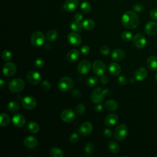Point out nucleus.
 <instances>
[{
  "instance_id": "f03ea898",
  "label": "nucleus",
  "mask_w": 157,
  "mask_h": 157,
  "mask_svg": "<svg viewBox=\"0 0 157 157\" xmlns=\"http://www.w3.org/2000/svg\"><path fill=\"white\" fill-rule=\"evenodd\" d=\"M110 91L109 89L103 90L101 88H96L93 90L91 94V99L93 103L98 104L102 102L104 97L110 94Z\"/></svg>"
},
{
  "instance_id": "e433bc0d",
  "label": "nucleus",
  "mask_w": 157,
  "mask_h": 157,
  "mask_svg": "<svg viewBox=\"0 0 157 157\" xmlns=\"http://www.w3.org/2000/svg\"><path fill=\"white\" fill-rule=\"evenodd\" d=\"M121 39L123 40H124V41H129L132 38V33L131 32H129L128 31H123L121 33Z\"/></svg>"
},
{
  "instance_id": "7c9ffc66",
  "label": "nucleus",
  "mask_w": 157,
  "mask_h": 157,
  "mask_svg": "<svg viewBox=\"0 0 157 157\" xmlns=\"http://www.w3.org/2000/svg\"><path fill=\"white\" fill-rule=\"evenodd\" d=\"M28 129L31 133H37L39 131V126L37 123L31 121L28 124Z\"/></svg>"
},
{
  "instance_id": "603ef678",
  "label": "nucleus",
  "mask_w": 157,
  "mask_h": 157,
  "mask_svg": "<svg viewBox=\"0 0 157 157\" xmlns=\"http://www.w3.org/2000/svg\"><path fill=\"white\" fill-rule=\"evenodd\" d=\"M109 82V78L107 76L105 75H102L101 78V82L102 83V84H106L107 83Z\"/></svg>"
},
{
  "instance_id": "c9c22d12",
  "label": "nucleus",
  "mask_w": 157,
  "mask_h": 157,
  "mask_svg": "<svg viewBox=\"0 0 157 157\" xmlns=\"http://www.w3.org/2000/svg\"><path fill=\"white\" fill-rule=\"evenodd\" d=\"M80 9H81V10L83 13H89L91 11V4H90L89 2H88V1H83L81 4Z\"/></svg>"
},
{
  "instance_id": "ddd939ff",
  "label": "nucleus",
  "mask_w": 157,
  "mask_h": 157,
  "mask_svg": "<svg viewBox=\"0 0 157 157\" xmlns=\"http://www.w3.org/2000/svg\"><path fill=\"white\" fill-rule=\"evenodd\" d=\"M75 115L74 112L70 109L64 110L61 114V118L62 120L65 123H71L75 118Z\"/></svg>"
},
{
  "instance_id": "9d476101",
  "label": "nucleus",
  "mask_w": 157,
  "mask_h": 157,
  "mask_svg": "<svg viewBox=\"0 0 157 157\" xmlns=\"http://www.w3.org/2000/svg\"><path fill=\"white\" fill-rule=\"evenodd\" d=\"M17 71L16 65L12 62H7L6 63L2 68L3 74L6 77L13 76Z\"/></svg>"
},
{
  "instance_id": "412c9836",
  "label": "nucleus",
  "mask_w": 157,
  "mask_h": 157,
  "mask_svg": "<svg viewBox=\"0 0 157 157\" xmlns=\"http://www.w3.org/2000/svg\"><path fill=\"white\" fill-rule=\"evenodd\" d=\"M79 0H66L64 4V9L67 12L74 11L78 6Z\"/></svg>"
},
{
  "instance_id": "5701e85b",
  "label": "nucleus",
  "mask_w": 157,
  "mask_h": 157,
  "mask_svg": "<svg viewBox=\"0 0 157 157\" xmlns=\"http://www.w3.org/2000/svg\"><path fill=\"white\" fill-rule=\"evenodd\" d=\"M112 58L115 61H121L125 56V52L121 48H116L112 53Z\"/></svg>"
},
{
  "instance_id": "9b49d317",
  "label": "nucleus",
  "mask_w": 157,
  "mask_h": 157,
  "mask_svg": "<svg viewBox=\"0 0 157 157\" xmlns=\"http://www.w3.org/2000/svg\"><path fill=\"white\" fill-rule=\"evenodd\" d=\"M26 78L29 83L34 85L38 84L40 82L42 77L40 73L38 72L35 71H31L27 74Z\"/></svg>"
},
{
  "instance_id": "6ab92c4d",
  "label": "nucleus",
  "mask_w": 157,
  "mask_h": 157,
  "mask_svg": "<svg viewBox=\"0 0 157 157\" xmlns=\"http://www.w3.org/2000/svg\"><path fill=\"white\" fill-rule=\"evenodd\" d=\"M109 74L113 76L118 75L121 71V67L120 65L117 63H111L108 67Z\"/></svg>"
},
{
  "instance_id": "f704fd0d",
  "label": "nucleus",
  "mask_w": 157,
  "mask_h": 157,
  "mask_svg": "<svg viewBox=\"0 0 157 157\" xmlns=\"http://www.w3.org/2000/svg\"><path fill=\"white\" fill-rule=\"evenodd\" d=\"M82 28H83L82 23H81L80 21H77L74 20L71 24V29L74 31H76V32L80 31Z\"/></svg>"
},
{
  "instance_id": "72a5a7b5",
  "label": "nucleus",
  "mask_w": 157,
  "mask_h": 157,
  "mask_svg": "<svg viewBox=\"0 0 157 157\" xmlns=\"http://www.w3.org/2000/svg\"><path fill=\"white\" fill-rule=\"evenodd\" d=\"M109 148L111 153L113 154H116L118 152L120 147L119 145L115 141H110L109 144Z\"/></svg>"
},
{
  "instance_id": "3c124183",
  "label": "nucleus",
  "mask_w": 157,
  "mask_h": 157,
  "mask_svg": "<svg viewBox=\"0 0 157 157\" xmlns=\"http://www.w3.org/2000/svg\"><path fill=\"white\" fill-rule=\"evenodd\" d=\"M104 135L106 137H111L112 136V131L109 129H105L104 131Z\"/></svg>"
},
{
  "instance_id": "c85d7f7f",
  "label": "nucleus",
  "mask_w": 157,
  "mask_h": 157,
  "mask_svg": "<svg viewBox=\"0 0 157 157\" xmlns=\"http://www.w3.org/2000/svg\"><path fill=\"white\" fill-rule=\"evenodd\" d=\"M94 21L91 19H86L82 22L83 28L85 30H91L94 27Z\"/></svg>"
},
{
  "instance_id": "49530a36",
  "label": "nucleus",
  "mask_w": 157,
  "mask_h": 157,
  "mask_svg": "<svg viewBox=\"0 0 157 157\" xmlns=\"http://www.w3.org/2000/svg\"><path fill=\"white\" fill-rule=\"evenodd\" d=\"M90 48L88 45H83L80 48V52L83 55H87L90 53Z\"/></svg>"
},
{
  "instance_id": "58836bf2",
  "label": "nucleus",
  "mask_w": 157,
  "mask_h": 157,
  "mask_svg": "<svg viewBox=\"0 0 157 157\" xmlns=\"http://www.w3.org/2000/svg\"><path fill=\"white\" fill-rule=\"evenodd\" d=\"M84 150L87 155H91L94 151V145H93L92 143L88 142L85 146Z\"/></svg>"
},
{
  "instance_id": "39448f33",
  "label": "nucleus",
  "mask_w": 157,
  "mask_h": 157,
  "mask_svg": "<svg viewBox=\"0 0 157 157\" xmlns=\"http://www.w3.org/2000/svg\"><path fill=\"white\" fill-rule=\"evenodd\" d=\"M45 41L44 34L39 31L34 32L31 36V42L33 45L39 47L42 45Z\"/></svg>"
},
{
  "instance_id": "13d9d810",
  "label": "nucleus",
  "mask_w": 157,
  "mask_h": 157,
  "mask_svg": "<svg viewBox=\"0 0 157 157\" xmlns=\"http://www.w3.org/2000/svg\"><path fill=\"white\" fill-rule=\"evenodd\" d=\"M130 82H131V83H133V82H134V80H132V78H131V80H130Z\"/></svg>"
},
{
  "instance_id": "393cba45",
  "label": "nucleus",
  "mask_w": 157,
  "mask_h": 157,
  "mask_svg": "<svg viewBox=\"0 0 157 157\" xmlns=\"http://www.w3.org/2000/svg\"><path fill=\"white\" fill-rule=\"evenodd\" d=\"M79 56H80V53L78 50L76 49H72L68 52L67 55V59L69 61L73 63V62H75L78 59Z\"/></svg>"
},
{
  "instance_id": "a18cd8bd",
  "label": "nucleus",
  "mask_w": 157,
  "mask_h": 157,
  "mask_svg": "<svg viewBox=\"0 0 157 157\" xmlns=\"http://www.w3.org/2000/svg\"><path fill=\"white\" fill-rule=\"evenodd\" d=\"M118 82L121 85H126L127 84V79L123 75H120L118 78Z\"/></svg>"
},
{
  "instance_id": "cd10ccee",
  "label": "nucleus",
  "mask_w": 157,
  "mask_h": 157,
  "mask_svg": "<svg viewBox=\"0 0 157 157\" xmlns=\"http://www.w3.org/2000/svg\"><path fill=\"white\" fill-rule=\"evenodd\" d=\"M49 154L52 157H63L64 154L62 150L58 147H53L49 151Z\"/></svg>"
},
{
  "instance_id": "c756f323",
  "label": "nucleus",
  "mask_w": 157,
  "mask_h": 157,
  "mask_svg": "<svg viewBox=\"0 0 157 157\" xmlns=\"http://www.w3.org/2000/svg\"><path fill=\"white\" fill-rule=\"evenodd\" d=\"M58 32L55 29H51L48 31L46 34V39L49 42H53L58 37Z\"/></svg>"
},
{
  "instance_id": "f8f14e48",
  "label": "nucleus",
  "mask_w": 157,
  "mask_h": 157,
  "mask_svg": "<svg viewBox=\"0 0 157 157\" xmlns=\"http://www.w3.org/2000/svg\"><path fill=\"white\" fill-rule=\"evenodd\" d=\"M91 63L88 60L81 61L77 66V71L79 74L85 75L88 74L91 69Z\"/></svg>"
},
{
  "instance_id": "a211bd4d",
  "label": "nucleus",
  "mask_w": 157,
  "mask_h": 157,
  "mask_svg": "<svg viewBox=\"0 0 157 157\" xmlns=\"http://www.w3.org/2000/svg\"><path fill=\"white\" fill-rule=\"evenodd\" d=\"M134 77L137 81L144 80L148 75L147 69L144 67H138L134 72Z\"/></svg>"
},
{
  "instance_id": "1a4fd4ad",
  "label": "nucleus",
  "mask_w": 157,
  "mask_h": 157,
  "mask_svg": "<svg viewBox=\"0 0 157 157\" xmlns=\"http://www.w3.org/2000/svg\"><path fill=\"white\" fill-rule=\"evenodd\" d=\"M22 106L26 110H33L36 106V101L31 96H26L21 100Z\"/></svg>"
},
{
  "instance_id": "4c0bfd02",
  "label": "nucleus",
  "mask_w": 157,
  "mask_h": 157,
  "mask_svg": "<svg viewBox=\"0 0 157 157\" xmlns=\"http://www.w3.org/2000/svg\"><path fill=\"white\" fill-rule=\"evenodd\" d=\"M2 58L4 61H9L12 59V54L10 51H9L7 50H5L2 53Z\"/></svg>"
},
{
  "instance_id": "f257e3e1",
  "label": "nucleus",
  "mask_w": 157,
  "mask_h": 157,
  "mask_svg": "<svg viewBox=\"0 0 157 157\" xmlns=\"http://www.w3.org/2000/svg\"><path fill=\"white\" fill-rule=\"evenodd\" d=\"M121 23L128 29H134L139 23V18L136 12L128 10L122 15Z\"/></svg>"
},
{
  "instance_id": "f3484780",
  "label": "nucleus",
  "mask_w": 157,
  "mask_h": 157,
  "mask_svg": "<svg viewBox=\"0 0 157 157\" xmlns=\"http://www.w3.org/2000/svg\"><path fill=\"white\" fill-rule=\"evenodd\" d=\"M12 121L13 124L17 128L23 127L26 123L25 117L21 114H18V113L15 114V115L13 116Z\"/></svg>"
},
{
  "instance_id": "864d4df0",
  "label": "nucleus",
  "mask_w": 157,
  "mask_h": 157,
  "mask_svg": "<svg viewBox=\"0 0 157 157\" xmlns=\"http://www.w3.org/2000/svg\"><path fill=\"white\" fill-rule=\"evenodd\" d=\"M134 10L136 11V12H140L142 10V6H140V4H136L134 6Z\"/></svg>"
},
{
  "instance_id": "c03bdc74",
  "label": "nucleus",
  "mask_w": 157,
  "mask_h": 157,
  "mask_svg": "<svg viewBox=\"0 0 157 157\" xmlns=\"http://www.w3.org/2000/svg\"><path fill=\"white\" fill-rule=\"evenodd\" d=\"M41 87L45 91H48L51 88V84L48 80H44L41 83Z\"/></svg>"
},
{
  "instance_id": "dca6fc26",
  "label": "nucleus",
  "mask_w": 157,
  "mask_h": 157,
  "mask_svg": "<svg viewBox=\"0 0 157 157\" xmlns=\"http://www.w3.org/2000/svg\"><path fill=\"white\" fill-rule=\"evenodd\" d=\"M69 42L74 46H78L82 42V38L80 36L75 32L70 33L67 36Z\"/></svg>"
},
{
  "instance_id": "473e14b6",
  "label": "nucleus",
  "mask_w": 157,
  "mask_h": 157,
  "mask_svg": "<svg viewBox=\"0 0 157 157\" xmlns=\"http://www.w3.org/2000/svg\"><path fill=\"white\" fill-rule=\"evenodd\" d=\"M86 85L90 88L94 87L98 83V79L96 77L90 76L86 80Z\"/></svg>"
},
{
  "instance_id": "20e7f679",
  "label": "nucleus",
  "mask_w": 157,
  "mask_h": 157,
  "mask_svg": "<svg viewBox=\"0 0 157 157\" xmlns=\"http://www.w3.org/2000/svg\"><path fill=\"white\" fill-rule=\"evenodd\" d=\"M74 81L69 77H64L60 78L58 83V89L62 92H66L72 88Z\"/></svg>"
},
{
  "instance_id": "6e6552de",
  "label": "nucleus",
  "mask_w": 157,
  "mask_h": 157,
  "mask_svg": "<svg viewBox=\"0 0 157 157\" xmlns=\"http://www.w3.org/2000/svg\"><path fill=\"white\" fill-rule=\"evenodd\" d=\"M132 42L134 45L139 49L144 48L147 44V40L145 36L140 33H137L133 36Z\"/></svg>"
},
{
  "instance_id": "2f4dec72",
  "label": "nucleus",
  "mask_w": 157,
  "mask_h": 157,
  "mask_svg": "<svg viewBox=\"0 0 157 157\" xmlns=\"http://www.w3.org/2000/svg\"><path fill=\"white\" fill-rule=\"evenodd\" d=\"M20 107L19 102L17 101H12L9 102L7 105V109L11 112H15L18 110Z\"/></svg>"
},
{
  "instance_id": "4d7b16f0",
  "label": "nucleus",
  "mask_w": 157,
  "mask_h": 157,
  "mask_svg": "<svg viewBox=\"0 0 157 157\" xmlns=\"http://www.w3.org/2000/svg\"><path fill=\"white\" fill-rule=\"evenodd\" d=\"M155 78L156 79V80L157 81V73L155 74Z\"/></svg>"
},
{
  "instance_id": "2eb2a0df",
  "label": "nucleus",
  "mask_w": 157,
  "mask_h": 157,
  "mask_svg": "<svg viewBox=\"0 0 157 157\" xmlns=\"http://www.w3.org/2000/svg\"><path fill=\"white\" fill-rule=\"evenodd\" d=\"M145 32L150 36H153L157 33V23L155 21H148L145 26Z\"/></svg>"
},
{
  "instance_id": "37998d69",
  "label": "nucleus",
  "mask_w": 157,
  "mask_h": 157,
  "mask_svg": "<svg viewBox=\"0 0 157 157\" xmlns=\"http://www.w3.org/2000/svg\"><path fill=\"white\" fill-rule=\"evenodd\" d=\"M79 140V136L76 132H73L69 137V140L71 143H77Z\"/></svg>"
},
{
  "instance_id": "5fc2aeb1",
  "label": "nucleus",
  "mask_w": 157,
  "mask_h": 157,
  "mask_svg": "<svg viewBox=\"0 0 157 157\" xmlns=\"http://www.w3.org/2000/svg\"><path fill=\"white\" fill-rule=\"evenodd\" d=\"M6 86V82L3 80L2 79H1L0 80V87L1 89H2Z\"/></svg>"
},
{
  "instance_id": "79ce46f5",
  "label": "nucleus",
  "mask_w": 157,
  "mask_h": 157,
  "mask_svg": "<svg viewBox=\"0 0 157 157\" xmlns=\"http://www.w3.org/2000/svg\"><path fill=\"white\" fill-rule=\"evenodd\" d=\"M110 48L106 45H104L101 47V48H100V52L104 56L108 55L110 53Z\"/></svg>"
},
{
  "instance_id": "8fccbe9b",
  "label": "nucleus",
  "mask_w": 157,
  "mask_h": 157,
  "mask_svg": "<svg viewBox=\"0 0 157 157\" xmlns=\"http://www.w3.org/2000/svg\"><path fill=\"white\" fill-rule=\"evenodd\" d=\"M83 17L82 14L79 12H77V13H75V15H74V20H75V21H81L83 20Z\"/></svg>"
},
{
  "instance_id": "de8ad7c7",
  "label": "nucleus",
  "mask_w": 157,
  "mask_h": 157,
  "mask_svg": "<svg viewBox=\"0 0 157 157\" xmlns=\"http://www.w3.org/2000/svg\"><path fill=\"white\" fill-rule=\"evenodd\" d=\"M71 95L74 98L78 99V98H80V97L81 96V93L78 90H77L76 89H74V90H72Z\"/></svg>"
},
{
  "instance_id": "4be33fe9",
  "label": "nucleus",
  "mask_w": 157,
  "mask_h": 157,
  "mask_svg": "<svg viewBox=\"0 0 157 157\" xmlns=\"http://www.w3.org/2000/svg\"><path fill=\"white\" fill-rule=\"evenodd\" d=\"M25 146L28 148H35L38 144V141L36 137L34 136H27L23 141Z\"/></svg>"
},
{
  "instance_id": "6e6d98bb",
  "label": "nucleus",
  "mask_w": 157,
  "mask_h": 157,
  "mask_svg": "<svg viewBox=\"0 0 157 157\" xmlns=\"http://www.w3.org/2000/svg\"><path fill=\"white\" fill-rule=\"evenodd\" d=\"M102 105H101V104H98V105H97L96 106H95V110H96V111H101V110H102Z\"/></svg>"
},
{
  "instance_id": "a19ab883",
  "label": "nucleus",
  "mask_w": 157,
  "mask_h": 157,
  "mask_svg": "<svg viewBox=\"0 0 157 157\" xmlns=\"http://www.w3.org/2000/svg\"><path fill=\"white\" fill-rule=\"evenodd\" d=\"M34 65L38 69H40L43 67L44 66V59L42 58H37L34 61Z\"/></svg>"
},
{
  "instance_id": "09e8293b",
  "label": "nucleus",
  "mask_w": 157,
  "mask_h": 157,
  "mask_svg": "<svg viewBox=\"0 0 157 157\" xmlns=\"http://www.w3.org/2000/svg\"><path fill=\"white\" fill-rule=\"evenodd\" d=\"M150 15L151 19H153L155 21H156L157 20V9H153L150 12Z\"/></svg>"
},
{
  "instance_id": "ea45409f",
  "label": "nucleus",
  "mask_w": 157,
  "mask_h": 157,
  "mask_svg": "<svg viewBox=\"0 0 157 157\" xmlns=\"http://www.w3.org/2000/svg\"><path fill=\"white\" fill-rule=\"evenodd\" d=\"M85 106L83 104H78L75 107V111L78 115H82L85 112Z\"/></svg>"
},
{
  "instance_id": "bb28decb",
  "label": "nucleus",
  "mask_w": 157,
  "mask_h": 157,
  "mask_svg": "<svg viewBox=\"0 0 157 157\" xmlns=\"http://www.w3.org/2000/svg\"><path fill=\"white\" fill-rule=\"evenodd\" d=\"M10 121V117L5 113H1L0 115V126L1 127L7 126Z\"/></svg>"
},
{
  "instance_id": "4468645a",
  "label": "nucleus",
  "mask_w": 157,
  "mask_h": 157,
  "mask_svg": "<svg viewBox=\"0 0 157 157\" xmlns=\"http://www.w3.org/2000/svg\"><path fill=\"white\" fill-rule=\"evenodd\" d=\"M93 131V125L90 122H85L81 124L78 129V133L82 136H88Z\"/></svg>"
},
{
  "instance_id": "a878e982",
  "label": "nucleus",
  "mask_w": 157,
  "mask_h": 157,
  "mask_svg": "<svg viewBox=\"0 0 157 157\" xmlns=\"http://www.w3.org/2000/svg\"><path fill=\"white\" fill-rule=\"evenodd\" d=\"M104 107L109 111H115L118 109V104L115 100L109 99L105 102Z\"/></svg>"
},
{
  "instance_id": "0eeeda50",
  "label": "nucleus",
  "mask_w": 157,
  "mask_h": 157,
  "mask_svg": "<svg viewBox=\"0 0 157 157\" xmlns=\"http://www.w3.org/2000/svg\"><path fill=\"white\" fill-rule=\"evenodd\" d=\"M92 67L94 73L98 76L103 75L107 69L105 63L100 60H96L94 61Z\"/></svg>"
},
{
  "instance_id": "aec40b11",
  "label": "nucleus",
  "mask_w": 157,
  "mask_h": 157,
  "mask_svg": "<svg viewBox=\"0 0 157 157\" xmlns=\"http://www.w3.org/2000/svg\"><path fill=\"white\" fill-rule=\"evenodd\" d=\"M118 120V115L114 113H111L108 114L105 117L104 123L107 126H112L117 123Z\"/></svg>"
},
{
  "instance_id": "423d86ee",
  "label": "nucleus",
  "mask_w": 157,
  "mask_h": 157,
  "mask_svg": "<svg viewBox=\"0 0 157 157\" xmlns=\"http://www.w3.org/2000/svg\"><path fill=\"white\" fill-rule=\"evenodd\" d=\"M127 134H128V129L126 126L123 124H121L116 128L114 131L113 136L115 139L121 141L126 139Z\"/></svg>"
},
{
  "instance_id": "b1692460",
  "label": "nucleus",
  "mask_w": 157,
  "mask_h": 157,
  "mask_svg": "<svg viewBox=\"0 0 157 157\" xmlns=\"http://www.w3.org/2000/svg\"><path fill=\"white\" fill-rule=\"evenodd\" d=\"M147 65L151 71L157 70V57L154 55L148 56L147 59Z\"/></svg>"
},
{
  "instance_id": "7ed1b4c3",
  "label": "nucleus",
  "mask_w": 157,
  "mask_h": 157,
  "mask_svg": "<svg viewBox=\"0 0 157 157\" xmlns=\"http://www.w3.org/2000/svg\"><path fill=\"white\" fill-rule=\"evenodd\" d=\"M24 81L20 78H15L11 80L9 83V89L12 93H19L25 88Z\"/></svg>"
}]
</instances>
